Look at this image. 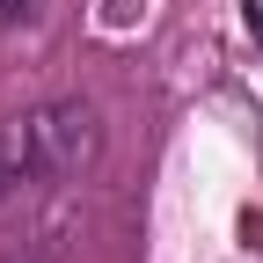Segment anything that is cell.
<instances>
[{
	"label": "cell",
	"instance_id": "1",
	"mask_svg": "<svg viewBox=\"0 0 263 263\" xmlns=\"http://www.w3.org/2000/svg\"><path fill=\"white\" fill-rule=\"evenodd\" d=\"M0 132H8V146H15L22 183H66V176H81L95 161V146H103L88 103H44V110H29V117L0 124Z\"/></svg>",
	"mask_w": 263,
	"mask_h": 263
},
{
	"label": "cell",
	"instance_id": "2",
	"mask_svg": "<svg viewBox=\"0 0 263 263\" xmlns=\"http://www.w3.org/2000/svg\"><path fill=\"white\" fill-rule=\"evenodd\" d=\"M37 15V0H0V22H29Z\"/></svg>",
	"mask_w": 263,
	"mask_h": 263
},
{
	"label": "cell",
	"instance_id": "3",
	"mask_svg": "<svg viewBox=\"0 0 263 263\" xmlns=\"http://www.w3.org/2000/svg\"><path fill=\"white\" fill-rule=\"evenodd\" d=\"M241 15H249V29H256V44H263V0H241Z\"/></svg>",
	"mask_w": 263,
	"mask_h": 263
}]
</instances>
